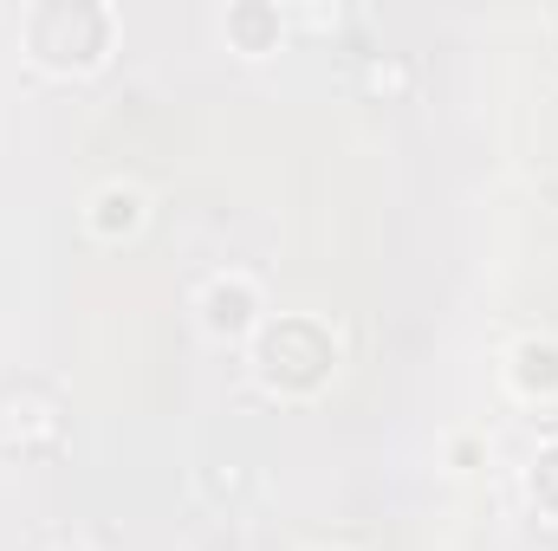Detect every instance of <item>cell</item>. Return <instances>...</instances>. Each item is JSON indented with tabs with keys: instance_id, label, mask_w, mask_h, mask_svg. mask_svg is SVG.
I'll return each mask as SVG.
<instances>
[{
	"instance_id": "1",
	"label": "cell",
	"mask_w": 558,
	"mask_h": 551,
	"mask_svg": "<svg viewBox=\"0 0 558 551\" xmlns=\"http://www.w3.org/2000/svg\"><path fill=\"white\" fill-rule=\"evenodd\" d=\"M338 364H344V338L318 311H267V325L247 338V370L279 403L318 396L338 377Z\"/></svg>"
},
{
	"instance_id": "2",
	"label": "cell",
	"mask_w": 558,
	"mask_h": 551,
	"mask_svg": "<svg viewBox=\"0 0 558 551\" xmlns=\"http://www.w3.org/2000/svg\"><path fill=\"white\" fill-rule=\"evenodd\" d=\"M20 46L52 78H92L118 52V7L111 0H26Z\"/></svg>"
},
{
	"instance_id": "3",
	"label": "cell",
	"mask_w": 558,
	"mask_h": 551,
	"mask_svg": "<svg viewBox=\"0 0 558 551\" xmlns=\"http://www.w3.org/2000/svg\"><path fill=\"white\" fill-rule=\"evenodd\" d=\"M195 325H202V338H215V344H247L260 325H267V292H260V279L247 273V267H221V273H208L195 285Z\"/></svg>"
},
{
	"instance_id": "4",
	"label": "cell",
	"mask_w": 558,
	"mask_h": 551,
	"mask_svg": "<svg viewBox=\"0 0 558 551\" xmlns=\"http://www.w3.org/2000/svg\"><path fill=\"white\" fill-rule=\"evenodd\" d=\"M500 377L520 403L546 409L558 403V331H520L507 351H500Z\"/></svg>"
},
{
	"instance_id": "5",
	"label": "cell",
	"mask_w": 558,
	"mask_h": 551,
	"mask_svg": "<svg viewBox=\"0 0 558 551\" xmlns=\"http://www.w3.org/2000/svg\"><path fill=\"white\" fill-rule=\"evenodd\" d=\"M143 221H149V195H143V182L131 175H105L92 195H85V234H98V241H137Z\"/></svg>"
},
{
	"instance_id": "6",
	"label": "cell",
	"mask_w": 558,
	"mask_h": 551,
	"mask_svg": "<svg viewBox=\"0 0 558 551\" xmlns=\"http://www.w3.org/2000/svg\"><path fill=\"white\" fill-rule=\"evenodd\" d=\"M221 39L241 59H267V52H279V39H286V7L279 0H228L221 7Z\"/></svg>"
},
{
	"instance_id": "7",
	"label": "cell",
	"mask_w": 558,
	"mask_h": 551,
	"mask_svg": "<svg viewBox=\"0 0 558 551\" xmlns=\"http://www.w3.org/2000/svg\"><path fill=\"white\" fill-rule=\"evenodd\" d=\"M526 500L539 506V519H558V434H546L526 461Z\"/></svg>"
},
{
	"instance_id": "8",
	"label": "cell",
	"mask_w": 558,
	"mask_h": 551,
	"mask_svg": "<svg viewBox=\"0 0 558 551\" xmlns=\"http://www.w3.org/2000/svg\"><path fill=\"white\" fill-rule=\"evenodd\" d=\"M481 454H487V441H481V434H468V428H461V434H448V467H454V474H474V467H481Z\"/></svg>"
},
{
	"instance_id": "9",
	"label": "cell",
	"mask_w": 558,
	"mask_h": 551,
	"mask_svg": "<svg viewBox=\"0 0 558 551\" xmlns=\"http://www.w3.org/2000/svg\"><path fill=\"white\" fill-rule=\"evenodd\" d=\"M52 551H92V546H78V539H59V546H52Z\"/></svg>"
},
{
	"instance_id": "10",
	"label": "cell",
	"mask_w": 558,
	"mask_h": 551,
	"mask_svg": "<svg viewBox=\"0 0 558 551\" xmlns=\"http://www.w3.org/2000/svg\"><path fill=\"white\" fill-rule=\"evenodd\" d=\"M312 551H338V546H312Z\"/></svg>"
}]
</instances>
